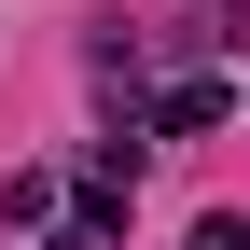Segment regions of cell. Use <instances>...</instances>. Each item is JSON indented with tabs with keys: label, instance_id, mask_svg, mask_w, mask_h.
Returning <instances> with one entry per match:
<instances>
[{
	"label": "cell",
	"instance_id": "6da1fadb",
	"mask_svg": "<svg viewBox=\"0 0 250 250\" xmlns=\"http://www.w3.org/2000/svg\"><path fill=\"white\" fill-rule=\"evenodd\" d=\"M236 98L223 83H167V98H153V139H208V125H223Z\"/></svg>",
	"mask_w": 250,
	"mask_h": 250
},
{
	"label": "cell",
	"instance_id": "7a4b0ae2",
	"mask_svg": "<svg viewBox=\"0 0 250 250\" xmlns=\"http://www.w3.org/2000/svg\"><path fill=\"white\" fill-rule=\"evenodd\" d=\"M0 223H56V167H14L0 181Z\"/></svg>",
	"mask_w": 250,
	"mask_h": 250
},
{
	"label": "cell",
	"instance_id": "3957f363",
	"mask_svg": "<svg viewBox=\"0 0 250 250\" xmlns=\"http://www.w3.org/2000/svg\"><path fill=\"white\" fill-rule=\"evenodd\" d=\"M195 250H250V208H208V223H195Z\"/></svg>",
	"mask_w": 250,
	"mask_h": 250
}]
</instances>
